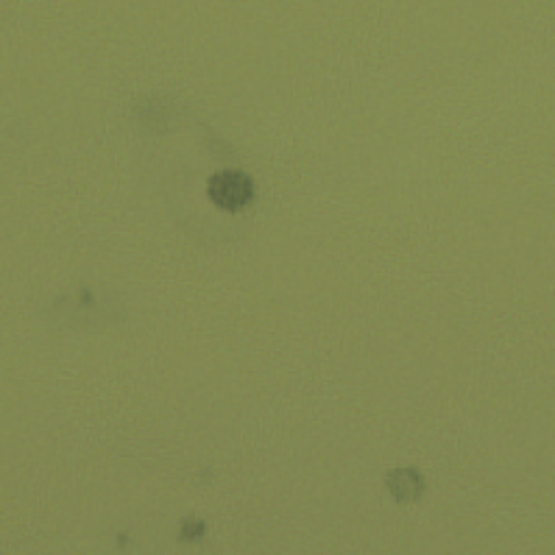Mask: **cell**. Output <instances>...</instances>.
Listing matches in <instances>:
<instances>
[{
	"instance_id": "7a4b0ae2",
	"label": "cell",
	"mask_w": 555,
	"mask_h": 555,
	"mask_svg": "<svg viewBox=\"0 0 555 555\" xmlns=\"http://www.w3.org/2000/svg\"><path fill=\"white\" fill-rule=\"evenodd\" d=\"M386 484H389V490L395 495V499L399 501H415L421 497L423 493V488H425V482H423V477L419 471L415 469H395L391 475H389V480H386Z\"/></svg>"
},
{
	"instance_id": "6da1fadb",
	"label": "cell",
	"mask_w": 555,
	"mask_h": 555,
	"mask_svg": "<svg viewBox=\"0 0 555 555\" xmlns=\"http://www.w3.org/2000/svg\"><path fill=\"white\" fill-rule=\"evenodd\" d=\"M209 198L217 209L235 213L248 206L254 198L252 178L241 170H224L209 180Z\"/></svg>"
}]
</instances>
